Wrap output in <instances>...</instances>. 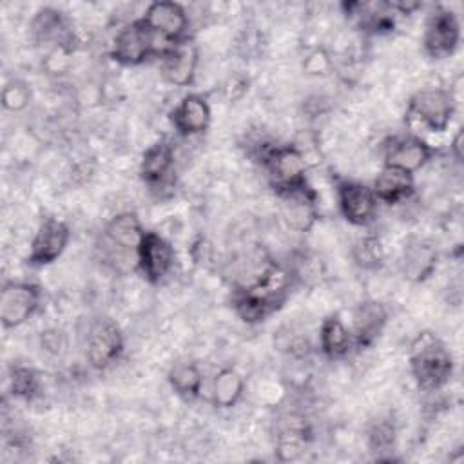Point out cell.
I'll return each instance as SVG.
<instances>
[{
    "label": "cell",
    "instance_id": "cell-1",
    "mask_svg": "<svg viewBox=\"0 0 464 464\" xmlns=\"http://www.w3.org/2000/svg\"><path fill=\"white\" fill-rule=\"evenodd\" d=\"M288 288V274L272 263L254 283L236 288L232 297L234 310L245 323L265 321L283 306Z\"/></svg>",
    "mask_w": 464,
    "mask_h": 464
},
{
    "label": "cell",
    "instance_id": "cell-2",
    "mask_svg": "<svg viewBox=\"0 0 464 464\" xmlns=\"http://www.w3.org/2000/svg\"><path fill=\"white\" fill-rule=\"evenodd\" d=\"M410 370L424 392L440 390L453 375V357L431 332H420L410 346Z\"/></svg>",
    "mask_w": 464,
    "mask_h": 464
},
{
    "label": "cell",
    "instance_id": "cell-3",
    "mask_svg": "<svg viewBox=\"0 0 464 464\" xmlns=\"http://www.w3.org/2000/svg\"><path fill=\"white\" fill-rule=\"evenodd\" d=\"M455 112L453 98L442 89H424L415 92L406 109V123L420 127L430 132H442L448 129Z\"/></svg>",
    "mask_w": 464,
    "mask_h": 464
},
{
    "label": "cell",
    "instance_id": "cell-4",
    "mask_svg": "<svg viewBox=\"0 0 464 464\" xmlns=\"http://www.w3.org/2000/svg\"><path fill=\"white\" fill-rule=\"evenodd\" d=\"M261 163L266 169L276 192L288 190L306 183V160L295 145H265L261 147Z\"/></svg>",
    "mask_w": 464,
    "mask_h": 464
},
{
    "label": "cell",
    "instance_id": "cell-5",
    "mask_svg": "<svg viewBox=\"0 0 464 464\" xmlns=\"http://www.w3.org/2000/svg\"><path fill=\"white\" fill-rule=\"evenodd\" d=\"M158 36L143 18L125 24L111 44V58L121 65H140L152 54H160Z\"/></svg>",
    "mask_w": 464,
    "mask_h": 464
},
{
    "label": "cell",
    "instance_id": "cell-6",
    "mask_svg": "<svg viewBox=\"0 0 464 464\" xmlns=\"http://www.w3.org/2000/svg\"><path fill=\"white\" fill-rule=\"evenodd\" d=\"M460 42V24L457 14L451 9L439 7L435 9L424 29L422 47L426 54L433 60H442L453 54Z\"/></svg>",
    "mask_w": 464,
    "mask_h": 464
},
{
    "label": "cell",
    "instance_id": "cell-7",
    "mask_svg": "<svg viewBox=\"0 0 464 464\" xmlns=\"http://www.w3.org/2000/svg\"><path fill=\"white\" fill-rule=\"evenodd\" d=\"M42 290L34 283H5L0 295V321L4 328H16L25 323L40 306Z\"/></svg>",
    "mask_w": 464,
    "mask_h": 464
},
{
    "label": "cell",
    "instance_id": "cell-8",
    "mask_svg": "<svg viewBox=\"0 0 464 464\" xmlns=\"http://www.w3.org/2000/svg\"><path fill=\"white\" fill-rule=\"evenodd\" d=\"M123 344V334L112 319H96L87 334V359L91 366L96 370L109 368L121 355Z\"/></svg>",
    "mask_w": 464,
    "mask_h": 464
},
{
    "label": "cell",
    "instance_id": "cell-9",
    "mask_svg": "<svg viewBox=\"0 0 464 464\" xmlns=\"http://www.w3.org/2000/svg\"><path fill=\"white\" fill-rule=\"evenodd\" d=\"M335 190L339 210L348 223L364 227L375 218L377 198L372 187L353 179H341Z\"/></svg>",
    "mask_w": 464,
    "mask_h": 464
},
{
    "label": "cell",
    "instance_id": "cell-10",
    "mask_svg": "<svg viewBox=\"0 0 464 464\" xmlns=\"http://www.w3.org/2000/svg\"><path fill=\"white\" fill-rule=\"evenodd\" d=\"M136 263L143 277L156 285L170 272L174 265V248L163 236L149 230L143 234L136 248Z\"/></svg>",
    "mask_w": 464,
    "mask_h": 464
},
{
    "label": "cell",
    "instance_id": "cell-11",
    "mask_svg": "<svg viewBox=\"0 0 464 464\" xmlns=\"http://www.w3.org/2000/svg\"><path fill=\"white\" fill-rule=\"evenodd\" d=\"M69 239H71V230L62 219L45 218L40 223V227L31 241L27 263L34 265V266H44V265L54 263L67 248Z\"/></svg>",
    "mask_w": 464,
    "mask_h": 464
},
{
    "label": "cell",
    "instance_id": "cell-12",
    "mask_svg": "<svg viewBox=\"0 0 464 464\" xmlns=\"http://www.w3.org/2000/svg\"><path fill=\"white\" fill-rule=\"evenodd\" d=\"M281 201V216L295 232H308L319 218L317 196L308 183L277 192Z\"/></svg>",
    "mask_w": 464,
    "mask_h": 464
},
{
    "label": "cell",
    "instance_id": "cell-13",
    "mask_svg": "<svg viewBox=\"0 0 464 464\" xmlns=\"http://www.w3.org/2000/svg\"><path fill=\"white\" fill-rule=\"evenodd\" d=\"M143 22L149 29L161 38L167 45H172L187 38L188 16L178 2H152L145 9Z\"/></svg>",
    "mask_w": 464,
    "mask_h": 464
},
{
    "label": "cell",
    "instance_id": "cell-14",
    "mask_svg": "<svg viewBox=\"0 0 464 464\" xmlns=\"http://www.w3.org/2000/svg\"><path fill=\"white\" fill-rule=\"evenodd\" d=\"M433 152V147L415 134L393 136L384 145V165L413 174L431 160Z\"/></svg>",
    "mask_w": 464,
    "mask_h": 464
},
{
    "label": "cell",
    "instance_id": "cell-15",
    "mask_svg": "<svg viewBox=\"0 0 464 464\" xmlns=\"http://www.w3.org/2000/svg\"><path fill=\"white\" fill-rule=\"evenodd\" d=\"M198 47L192 40L183 38L161 53V72L176 87H185L194 80L198 67Z\"/></svg>",
    "mask_w": 464,
    "mask_h": 464
},
{
    "label": "cell",
    "instance_id": "cell-16",
    "mask_svg": "<svg viewBox=\"0 0 464 464\" xmlns=\"http://www.w3.org/2000/svg\"><path fill=\"white\" fill-rule=\"evenodd\" d=\"M210 105L201 94H187L170 111V123L181 136H196L210 125Z\"/></svg>",
    "mask_w": 464,
    "mask_h": 464
},
{
    "label": "cell",
    "instance_id": "cell-17",
    "mask_svg": "<svg viewBox=\"0 0 464 464\" xmlns=\"http://www.w3.org/2000/svg\"><path fill=\"white\" fill-rule=\"evenodd\" d=\"M388 321V310L379 301H364L353 310V346L368 348L382 332Z\"/></svg>",
    "mask_w": 464,
    "mask_h": 464
},
{
    "label": "cell",
    "instance_id": "cell-18",
    "mask_svg": "<svg viewBox=\"0 0 464 464\" xmlns=\"http://www.w3.org/2000/svg\"><path fill=\"white\" fill-rule=\"evenodd\" d=\"M172 167H174V147L167 140H160L143 152L141 163H140V176L147 185L158 187L167 181Z\"/></svg>",
    "mask_w": 464,
    "mask_h": 464
},
{
    "label": "cell",
    "instance_id": "cell-19",
    "mask_svg": "<svg viewBox=\"0 0 464 464\" xmlns=\"http://www.w3.org/2000/svg\"><path fill=\"white\" fill-rule=\"evenodd\" d=\"M373 194L377 201L397 205L408 199L413 194V174L404 172L395 167H382L379 176L373 181Z\"/></svg>",
    "mask_w": 464,
    "mask_h": 464
},
{
    "label": "cell",
    "instance_id": "cell-20",
    "mask_svg": "<svg viewBox=\"0 0 464 464\" xmlns=\"http://www.w3.org/2000/svg\"><path fill=\"white\" fill-rule=\"evenodd\" d=\"M319 348L328 359H341L353 348L352 330L339 319L337 314L323 319L319 328Z\"/></svg>",
    "mask_w": 464,
    "mask_h": 464
},
{
    "label": "cell",
    "instance_id": "cell-21",
    "mask_svg": "<svg viewBox=\"0 0 464 464\" xmlns=\"http://www.w3.org/2000/svg\"><path fill=\"white\" fill-rule=\"evenodd\" d=\"M310 439V431L306 420L299 415H288L281 420V428L277 433V457L279 460H295L303 450L306 440Z\"/></svg>",
    "mask_w": 464,
    "mask_h": 464
},
{
    "label": "cell",
    "instance_id": "cell-22",
    "mask_svg": "<svg viewBox=\"0 0 464 464\" xmlns=\"http://www.w3.org/2000/svg\"><path fill=\"white\" fill-rule=\"evenodd\" d=\"M145 230L140 223V218L134 212H121L111 218L105 225V237L121 250H134L138 248Z\"/></svg>",
    "mask_w": 464,
    "mask_h": 464
},
{
    "label": "cell",
    "instance_id": "cell-23",
    "mask_svg": "<svg viewBox=\"0 0 464 464\" xmlns=\"http://www.w3.org/2000/svg\"><path fill=\"white\" fill-rule=\"evenodd\" d=\"M437 266V252L430 243L417 241L404 248L402 272L413 283H420L431 276Z\"/></svg>",
    "mask_w": 464,
    "mask_h": 464
},
{
    "label": "cell",
    "instance_id": "cell-24",
    "mask_svg": "<svg viewBox=\"0 0 464 464\" xmlns=\"http://www.w3.org/2000/svg\"><path fill=\"white\" fill-rule=\"evenodd\" d=\"M245 390L243 377L234 368H223L212 382V401L218 408H232L237 404Z\"/></svg>",
    "mask_w": 464,
    "mask_h": 464
},
{
    "label": "cell",
    "instance_id": "cell-25",
    "mask_svg": "<svg viewBox=\"0 0 464 464\" xmlns=\"http://www.w3.org/2000/svg\"><path fill=\"white\" fill-rule=\"evenodd\" d=\"M169 382L183 399H196L201 392L203 375L196 362H176L169 370Z\"/></svg>",
    "mask_w": 464,
    "mask_h": 464
},
{
    "label": "cell",
    "instance_id": "cell-26",
    "mask_svg": "<svg viewBox=\"0 0 464 464\" xmlns=\"http://www.w3.org/2000/svg\"><path fill=\"white\" fill-rule=\"evenodd\" d=\"M33 33L38 40H63L67 36V25L60 11L53 7H44L36 13L33 20Z\"/></svg>",
    "mask_w": 464,
    "mask_h": 464
},
{
    "label": "cell",
    "instance_id": "cell-27",
    "mask_svg": "<svg viewBox=\"0 0 464 464\" xmlns=\"http://www.w3.org/2000/svg\"><path fill=\"white\" fill-rule=\"evenodd\" d=\"M384 259V248L382 243L379 241V237L375 236H366L361 237L355 245H353V261L361 266V268H377L381 266Z\"/></svg>",
    "mask_w": 464,
    "mask_h": 464
},
{
    "label": "cell",
    "instance_id": "cell-28",
    "mask_svg": "<svg viewBox=\"0 0 464 464\" xmlns=\"http://www.w3.org/2000/svg\"><path fill=\"white\" fill-rule=\"evenodd\" d=\"M11 392L18 399H33L40 390V377L38 373L29 366H14L11 370Z\"/></svg>",
    "mask_w": 464,
    "mask_h": 464
},
{
    "label": "cell",
    "instance_id": "cell-29",
    "mask_svg": "<svg viewBox=\"0 0 464 464\" xmlns=\"http://www.w3.org/2000/svg\"><path fill=\"white\" fill-rule=\"evenodd\" d=\"M31 102L29 85L22 80H11L2 89V105L11 112L24 111Z\"/></svg>",
    "mask_w": 464,
    "mask_h": 464
},
{
    "label": "cell",
    "instance_id": "cell-30",
    "mask_svg": "<svg viewBox=\"0 0 464 464\" xmlns=\"http://www.w3.org/2000/svg\"><path fill=\"white\" fill-rule=\"evenodd\" d=\"M393 439H395V428L388 419L375 420L368 431V442L373 451L388 450L390 446H393Z\"/></svg>",
    "mask_w": 464,
    "mask_h": 464
},
{
    "label": "cell",
    "instance_id": "cell-31",
    "mask_svg": "<svg viewBox=\"0 0 464 464\" xmlns=\"http://www.w3.org/2000/svg\"><path fill=\"white\" fill-rule=\"evenodd\" d=\"M330 67V60L323 51H314L306 60H304V69L310 74H324V71H328Z\"/></svg>",
    "mask_w": 464,
    "mask_h": 464
},
{
    "label": "cell",
    "instance_id": "cell-32",
    "mask_svg": "<svg viewBox=\"0 0 464 464\" xmlns=\"http://www.w3.org/2000/svg\"><path fill=\"white\" fill-rule=\"evenodd\" d=\"M42 346H44L47 352L58 353V350L63 346L62 334H60L58 330H47V332H42Z\"/></svg>",
    "mask_w": 464,
    "mask_h": 464
},
{
    "label": "cell",
    "instance_id": "cell-33",
    "mask_svg": "<svg viewBox=\"0 0 464 464\" xmlns=\"http://www.w3.org/2000/svg\"><path fill=\"white\" fill-rule=\"evenodd\" d=\"M386 5L390 7L392 13L397 11L401 14H411V13H415L417 9L422 7L420 2H386Z\"/></svg>",
    "mask_w": 464,
    "mask_h": 464
},
{
    "label": "cell",
    "instance_id": "cell-34",
    "mask_svg": "<svg viewBox=\"0 0 464 464\" xmlns=\"http://www.w3.org/2000/svg\"><path fill=\"white\" fill-rule=\"evenodd\" d=\"M451 149H453V154H455V160L460 161L462 160V129L457 130L453 141H451Z\"/></svg>",
    "mask_w": 464,
    "mask_h": 464
}]
</instances>
